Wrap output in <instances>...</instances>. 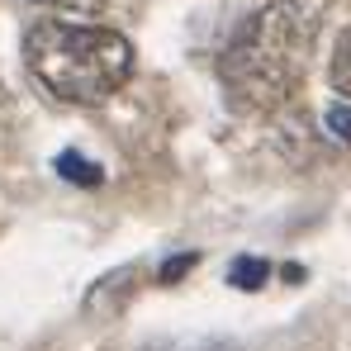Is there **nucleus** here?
I'll return each instance as SVG.
<instances>
[{"mask_svg": "<svg viewBox=\"0 0 351 351\" xmlns=\"http://www.w3.org/2000/svg\"><path fill=\"white\" fill-rule=\"evenodd\" d=\"M318 24H323V10L313 0H271L237 24V34L219 58L223 90L237 110L276 114L290 105L304 86Z\"/></svg>", "mask_w": 351, "mask_h": 351, "instance_id": "nucleus-1", "label": "nucleus"}, {"mask_svg": "<svg viewBox=\"0 0 351 351\" xmlns=\"http://www.w3.org/2000/svg\"><path fill=\"white\" fill-rule=\"evenodd\" d=\"M24 66L62 105H105L133 71V43L119 29L38 19L24 34Z\"/></svg>", "mask_w": 351, "mask_h": 351, "instance_id": "nucleus-2", "label": "nucleus"}, {"mask_svg": "<svg viewBox=\"0 0 351 351\" xmlns=\"http://www.w3.org/2000/svg\"><path fill=\"white\" fill-rule=\"evenodd\" d=\"M266 280H271V261H261V256H237L228 266V285L233 290H261Z\"/></svg>", "mask_w": 351, "mask_h": 351, "instance_id": "nucleus-3", "label": "nucleus"}, {"mask_svg": "<svg viewBox=\"0 0 351 351\" xmlns=\"http://www.w3.org/2000/svg\"><path fill=\"white\" fill-rule=\"evenodd\" d=\"M58 176L71 180V185H86V190H95V185L105 180V171H100L95 162H86V157H76V152H62L58 157Z\"/></svg>", "mask_w": 351, "mask_h": 351, "instance_id": "nucleus-4", "label": "nucleus"}, {"mask_svg": "<svg viewBox=\"0 0 351 351\" xmlns=\"http://www.w3.org/2000/svg\"><path fill=\"white\" fill-rule=\"evenodd\" d=\"M332 90L337 95H351V24L337 38V53H332Z\"/></svg>", "mask_w": 351, "mask_h": 351, "instance_id": "nucleus-5", "label": "nucleus"}, {"mask_svg": "<svg viewBox=\"0 0 351 351\" xmlns=\"http://www.w3.org/2000/svg\"><path fill=\"white\" fill-rule=\"evenodd\" d=\"M328 128L351 147V110H347V105H332V110H328Z\"/></svg>", "mask_w": 351, "mask_h": 351, "instance_id": "nucleus-6", "label": "nucleus"}, {"mask_svg": "<svg viewBox=\"0 0 351 351\" xmlns=\"http://www.w3.org/2000/svg\"><path fill=\"white\" fill-rule=\"evenodd\" d=\"M195 261H199L195 252H190V256H171V261L162 266V276H157V280H162V285H171V280H180V276H185V271L195 266Z\"/></svg>", "mask_w": 351, "mask_h": 351, "instance_id": "nucleus-7", "label": "nucleus"}, {"mask_svg": "<svg viewBox=\"0 0 351 351\" xmlns=\"http://www.w3.org/2000/svg\"><path fill=\"white\" fill-rule=\"evenodd\" d=\"M38 5H58V10H71V14H100L105 0H38Z\"/></svg>", "mask_w": 351, "mask_h": 351, "instance_id": "nucleus-8", "label": "nucleus"}, {"mask_svg": "<svg viewBox=\"0 0 351 351\" xmlns=\"http://www.w3.org/2000/svg\"><path fill=\"white\" fill-rule=\"evenodd\" d=\"M190 351H242V347H233V342H199V347H190Z\"/></svg>", "mask_w": 351, "mask_h": 351, "instance_id": "nucleus-9", "label": "nucleus"}]
</instances>
